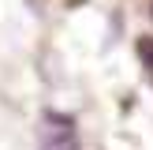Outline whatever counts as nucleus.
I'll list each match as a JSON object with an SVG mask.
<instances>
[{"mask_svg": "<svg viewBox=\"0 0 153 150\" xmlns=\"http://www.w3.org/2000/svg\"><path fill=\"white\" fill-rule=\"evenodd\" d=\"M37 150H82L79 146V131H75V120L64 112H49L41 124V142Z\"/></svg>", "mask_w": 153, "mask_h": 150, "instance_id": "1", "label": "nucleus"}]
</instances>
